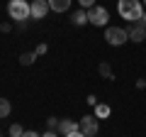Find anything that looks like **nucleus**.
<instances>
[{
    "instance_id": "1a4fd4ad",
    "label": "nucleus",
    "mask_w": 146,
    "mask_h": 137,
    "mask_svg": "<svg viewBox=\"0 0 146 137\" xmlns=\"http://www.w3.org/2000/svg\"><path fill=\"white\" fill-rule=\"evenodd\" d=\"M73 0H49V7H51L54 12H66L68 7H71Z\"/></svg>"
},
{
    "instance_id": "9d476101",
    "label": "nucleus",
    "mask_w": 146,
    "mask_h": 137,
    "mask_svg": "<svg viewBox=\"0 0 146 137\" xmlns=\"http://www.w3.org/2000/svg\"><path fill=\"white\" fill-rule=\"evenodd\" d=\"M71 22H73L76 27H83V25H88V10H78V12H73Z\"/></svg>"
},
{
    "instance_id": "0eeeda50",
    "label": "nucleus",
    "mask_w": 146,
    "mask_h": 137,
    "mask_svg": "<svg viewBox=\"0 0 146 137\" xmlns=\"http://www.w3.org/2000/svg\"><path fill=\"white\" fill-rule=\"evenodd\" d=\"M127 32H129V42L141 44V42L146 39V25H144V22H136V25H131Z\"/></svg>"
},
{
    "instance_id": "412c9836",
    "label": "nucleus",
    "mask_w": 146,
    "mask_h": 137,
    "mask_svg": "<svg viewBox=\"0 0 146 137\" xmlns=\"http://www.w3.org/2000/svg\"><path fill=\"white\" fill-rule=\"evenodd\" d=\"M136 88L144 91V88H146V79H139V81H136Z\"/></svg>"
},
{
    "instance_id": "aec40b11",
    "label": "nucleus",
    "mask_w": 146,
    "mask_h": 137,
    "mask_svg": "<svg viewBox=\"0 0 146 137\" xmlns=\"http://www.w3.org/2000/svg\"><path fill=\"white\" fill-rule=\"evenodd\" d=\"M22 137H42V135H39V132H34V130H25V135H22Z\"/></svg>"
},
{
    "instance_id": "6e6552de",
    "label": "nucleus",
    "mask_w": 146,
    "mask_h": 137,
    "mask_svg": "<svg viewBox=\"0 0 146 137\" xmlns=\"http://www.w3.org/2000/svg\"><path fill=\"white\" fill-rule=\"evenodd\" d=\"M78 130H80V122H76V120H68V118L58 120V132H61L63 137H66V135H73V132H78Z\"/></svg>"
},
{
    "instance_id": "2eb2a0df",
    "label": "nucleus",
    "mask_w": 146,
    "mask_h": 137,
    "mask_svg": "<svg viewBox=\"0 0 146 137\" xmlns=\"http://www.w3.org/2000/svg\"><path fill=\"white\" fill-rule=\"evenodd\" d=\"M22 135H25V127L17 125V122H12L10 125V137H22Z\"/></svg>"
},
{
    "instance_id": "a211bd4d",
    "label": "nucleus",
    "mask_w": 146,
    "mask_h": 137,
    "mask_svg": "<svg viewBox=\"0 0 146 137\" xmlns=\"http://www.w3.org/2000/svg\"><path fill=\"white\" fill-rule=\"evenodd\" d=\"M49 52V47H46V44H36V49H34V54H36V56H42V54H46Z\"/></svg>"
},
{
    "instance_id": "bb28decb",
    "label": "nucleus",
    "mask_w": 146,
    "mask_h": 137,
    "mask_svg": "<svg viewBox=\"0 0 146 137\" xmlns=\"http://www.w3.org/2000/svg\"><path fill=\"white\" fill-rule=\"evenodd\" d=\"M0 137H3V135H0Z\"/></svg>"
},
{
    "instance_id": "4be33fe9",
    "label": "nucleus",
    "mask_w": 146,
    "mask_h": 137,
    "mask_svg": "<svg viewBox=\"0 0 146 137\" xmlns=\"http://www.w3.org/2000/svg\"><path fill=\"white\" fill-rule=\"evenodd\" d=\"M10 30H12V27H10V25H5V22L0 25V32H5V34H7V32H10Z\"/></svg>"
},
{
    "instance_id": "20e7f679",
    "label": "nucleus",
    "mask_w": 146,
    "mask_h": 137,
    "mask_svg": "<svg viewBox=\"0 0 146 137\" xmlns=\"http://www.w3.org/2000/svg\"><path fill=\"white\" fill-rule=\"evenodd\" d=\"M88 22H90V25H95V27H107L110 12L105 10L102 5H95V7H90V10H88Z\"/></svg>"
},
{
    "instance_id": "39448f33",
    "label": "nucleus",
    "mask_w": 146,
    "mask_h": 137,
    "mask_svg": "<svg viewBox=\"0 0 146 137\" xmlns=\"http://www.w3.org/2000/svg\"><path fill=\"white\" fill-rule=\"evenodd\" d=\"M80 132H83L85 137H95L98 135V130H100V120L95 115H83L80 118Z\"/></svg>"
},
{
    "instance_id": "4468645a",
    "label": "nucleus",
    "mask_w": 146,
    "mask_h": 137,
    "mask_svg": "<svg viewBox=\"0 0 146 137\" xmlns=\"http://www.w3.org/2000/svg\"><path fill=\"white\" fill-rule=\"evenodd\" d=\"M34 59H36L34 52H25V54L20 56V64H22V66H32V64H34Z\"/></svg>"
},
{
    "instance_id": "5701e85b",
    "label": "nucleus",
    "mask_w": 146,
    "mask_h": 137,
    "mask_svg": "<svg viewBox=\"0 0 146 137\" xmlns=\"http://www.w3.org/2000/svg\"><path fill=\"white\" fill-rule=\"evenodd\" d=\"M42 137H58V135H56V132H54V130H46V132H44Z\"/></svg>"
},
{
    "instance_id": "f3484780",
    "label": "nucleus",
    "mask_w": 146,
    "mask_h": 137,
    "mask_svg": "<svg viewBox=\"0 0 146 137\" xmlns=\"http://www.w3.org/2000/svg\"><path fill=\"white\" fill-rule=\"evenodd\" d=\"M46 127L49 130H58V118H46Z\"/></svg>"
},
{
    "instance_id": "423d86ee",
    "label": "nucleus",
    "mask_w": 146,
    "mask_h": 137,
    "mask_svg": "<svg viewBox=\"0 0 146 137\" xmlns=\"http://www.w3.org/2000/svg\"><path fill=\"white\" fill-rule=\"evenodd\" d=\"M49 10H51L49 7V0H32V17L34 20H44Z\"/></svg>"
},
{
    "instance_id": "a878e982",
    "label": "nucleus",
    "mask_w": 146,
    "mask_h": 137,
    "mask_svg": "<svg viewBox=\"0 0 146 137\" xmlns=\"http://www.w3.org/2000/svg\"><path fill=\"white\" fill-rule=\"evenodd\" d=\"M141 3H144V5H146V0H141Z\"/></svg>"
},
{
    "instance_id": "f257e3e1",
    "label": "nucleus",
    "mask_w": 146,
    "mask_h": 137,
    "mask_svg": "<svg viewBox=\"0 0 146 137\" xmlns=\"http://www.w3.org/2000/svg\"><path fill=\"white\" fill-rule=\"evenodd\" d=\"M117 12H119L122 20L131 22V25H136V22L144 20V3L141 0H117Z\"/></svg>"
},
{
    "instance_id": "dca6fc26",
    "label": "nucleus",
    "mask_w": 146,
    "mask_h": 137,
    "mask_svg": "<svg viewBox=\"0 0 146 137\" xmlns=\"http://www.w3.org/2000/svg\"><path fill=\"white\" fill-rule=\"evenodd\" d=\"M80 10H90V7H95V0H78Z\"/></svg>"
},
{
    "instance_id": "f03ea898",
    "label": "nucleus",
    "mask_w": 146,
    "mask_h": 137,
    "mask_svg": "<svg viewBox=\"0 0 146 137\" xmlns=\"http://www.w3.org/2000/svg\"><path fill=\"white\" fill-rule=\"evenodd\" d=\"M7 15L15 22H27L32 17V3H27V0H10L7 3Z\"/></svg>"
},
{
    "instance_id": "9b49d317",
    "label": "nucleus",
    "mask_w": 146,
    "mask_h": 137,
    "mask_svg": "<svg viewBox=\"0 0 146 137\" xmlns=\"http://www.w3.org/2000/svg\"><path fill=\"white\" fill-rule=\"evenodd\" d=\"M110 113H112V108L105 105V103H98V105H95V118H98V120H100V118H102V120L110 118Z\"/></svg>"
},
{
    "instance_id": "7ed1b4c3",
    "label": "nucleus",
    "mask_w": 146,
    "mask_h": 137,
    "mask_svg": "<svg viewBox=\"0 0 146 137\" xmlns=\"http://www.w3.org/2000/svg\"><path fill=\"white\" fill-rule=\"evenodd\" d=\"M105 42L110 44V47H122V44L129 42V32L124 30V27H105Z\"/></svg>"
},
{
    "instance_id": "f8f14e48",
    "label": "nucleus",
    "mask_w": 146,
    "mask_h": 137,
    "mask_svg": "<svg viewBox=\"0 0 146 137\" xmlns=\"http://www.w3.org/2000/svg\"><path fill=\"white\" fill-rule=\"evenodd\" d=\"M98 71H100V76H102V79H107V81H112V79H115V74H112V66H110L107 61H102V64H100V66H98Z\"/></svg>"
},
{
    "instance_id": "6ab92c4d",
    "label": "nucleus",
    "mask_w": 146,
    "mask_h": 137,
    "mask_svg": "<svg viewBox=\"0 0 146 137\" xmlns=\"http://www.w3.org/2000/svg\"><path fill=\"white\" fill-rule=\"evenodd\" d=\"M85 103H88V105H98V98H95V95H88V98H85Z\"/></svg>"
},
{
    "instance_id": "393cba45",
    "label": "nucleus",
    "mask_w": 146,
    "mask_h": 137,
    "mask_svg": "<svg viewBox=\"0 0 146 137\" xmlns=\"http://www.w3.org/2000/svg\"><path fill=\"white\" fill-rule=\"evenodd\" d=\"M141 22H144V25H146V12H144V20H141Z\"/></svg>"
},
{
    "instance_id": "ddd939ff",
    "label": "nucleus",
    "mask_w": 146,
    "mask_h": 137,
    "mask_svg": "<svg viewBox=\"0 0 146 137\" xmlns=\"http://www.w3.org/2000/svg\"><path fill=\"white\" fill-rule=\"evenodd\" d=\"M10 113H12V105H10V100H7V98H0V118L5 120V118L10 115Z\"/></svg>"
},
{
    "instance_id": "b1692460",
    "label": "nucleus",
    "mask_w": 146,
    "mask_h": 137,
    "mask_svg": "<svg viewBox=\"0 0 146 137\" xmlns=\"http://www.w3.org/2000/svg\"><path fill=\"white\" fill-rule=\"evenodd\" d=\"M66 137H85V135H83V132L78 130V132H73V135H66Z\"/></svg>"
}]
</instances>
